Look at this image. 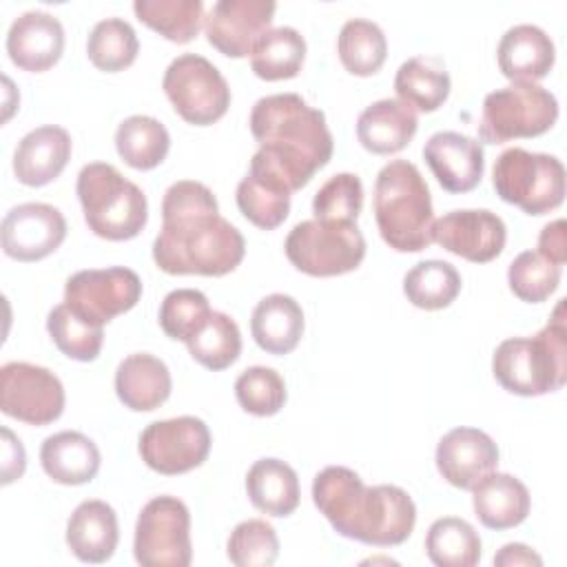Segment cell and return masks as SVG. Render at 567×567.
Wrapping results in <instances>:
<instances>
[{
    "mask_svg": "<svg viewBox=\"0 0 567 567\" xmlns=\"http://www.w3.org/2000/svg\"><path fill=\"white\" fill-rule=\"evenodd\" d=\"M246 252L241 233L219 215L208 186L193 179L171 184L162 199V230L153 259L168 275L221 277L233 272Z\"/></svg>",
    "mask_w": 567,
    "mask_h": 567,
    "instance_id": "cell-1",
    "label": "cell"
},
{
    "mask_svg": "<svg viewBox=\"0 0 567 567\" xmlns=\"http://www.w3.org/2000/svg\"><path fill=\"white\" fill-rule=\"evenodd\" d=\"M250 133L259 151L250 173L284 184L290 193L303 188L332 157V135L326 115L297 93L259 97L250 111Z\"/></svg>",
    "mask_w": 567,
    "mask_h": 567,
    "instance_id": "cell-2",
    "label": "cell"
},
{
    "mask_svg": "<svg viewBox=\"0 0 567 567\" xmlns=\"http://www.w3.org/2000/svg\"><path fill=\"white\" fill-rule=\"evenodd\" d=\"M312 501L337 534L363 545H401L416 523V505L405 489L368 487L357 472L343 465H328L315 476Z\"/></svg>",
    "mask_w": 567,
    "mask_h": 567,
    "instance_id": "cell-3",
    "label": "cell"
},
{
    "mask_svg": "<svg viewBox=\"0 0 567 567\" xmlns=\"http://www.w3.org/2000/svg\"><path fill=\"white\" fill-rule=\"evenodd\" d=\"M567 315L565 299L534 337H512L498 343L492 357L494 379L512 394L540 396L567 381Z\"/></svg>",
    "mask_w": 567,
    "mask_h": 567,
    "instance_id": "cell-4",
    "label": "cell"
},
{
    "mask_svg": "<svg viewBox=\"0 0 567 567\" xmlns=\"http://www.w3.org/2000/svg\"><path fill=\"white\" fill-rule=\"evenodd\" d=\"M374 219L383 241L399 252H421L432 244V197L412 162L392 159L379 171Z\"/></svg>",
    "mask_w": 567,
    "mask_h": 567,
    "instance_id": "cell-5",
    "label": "cell"
},
{
    "mask_svg": "<svg viewBox=\"0 0 567 567\" xmlns=\"http://www.w3.org/2000/svg\"><path fill=\"white\" fill-rule=\"evenodd\" d=\"M78 199L89 230L109 241H126L142 233L148 202L137 184L106 162H91L78 175Z\"/></svg>",
    "mask_w": 567,
    "mask_h": 567,
    "instance_id": "cell-6",
    "label": "cell"
},
{
    "mask_svg": "<svg viewBox=\"0 0 567 567\" xmlns=\"http://www.w3.org/2000/svg\"><path fill=\"white\" fill-rule=\"evenodd\" d=\"M492 184L503 202L527 215H545L565 199V166L556 155L514 146L496 157Z\"/></svg>",
    "mask_w": 567,
    "mask_h": 567,
    "instance_id": "cell-7",
    "label": "cell"
},
{
    "mask_svg": "<svg viewBox=\"0 0 567 567\" xmlns=\"http://www.w3.org/2000/svg\"><path fill=\"white\" fill-rule=\"evenodd\" d=\"M558 120V102L536 82H512L485 95L478 120V137L485 144H503L518 137L547 133Z\"/></svg>",
    "mask_w": 567,
    "mask_h": 567,
    "instance_id": "cell-8",
    "label": "cell"
},
{
    "mask_svg": "<svg viewBox=\"0 0 567 567\" xmlns=\"http://www.w3.org/2000/svg\"><path fill=\"white\" fill-rule=\"evenodd\" d=\"M284 248L288 261L310 277L352 272L365 257V239L359 226L348 221H299Z\"/></svg>",
    "mask_w": 567,
    "mask_h": 567,
    "instance_id": "cell-9",
    "label": "cell"
},
{
    "mask_svg": "<svg viewBox=\"0 0 567 567\" xmlns=\"http://www.w3.org/2000/svg\"><path fill=\"white\" fill-rule=\"evenodd\" d=\"M162 89L175 113L195 126H208L226 115L230 86L219 69L197 53L177 55L162 80Z\"/></svg>",
    "mask_w": 567,
    "mask_h": 567,
    "instance_id": "cell-10",
    "label": "cell"
},
{
    "mask_svg": "<svg viewBox=\"0 0 567 567\" xmlns=\"http://www.w3.org/2000/svg\"><path fill=\"white\" fill-rule=\"evenodd\" d=\"M133 554L144 567L190 565V512L184 501L162 494L142 507L135 523Z\"/></svg>",
    "mask_w": 567,
    "mask_h": 567,
    "instance_id": "cell-11",
    "label": "cell"
},
{
    "mask_svg": "<svg viewBox=\"0 0 567 567\" xmlns=\"http://www.w3.org/2000/svg\"><path fill=\"white\" fill-rule=\"evenodd\" d=\"M142 297V281L124 266L78 270L66 279L64 303L89 323L104 326L128 312Z\"/></svg>",
    "mask_w": 567,
    "mask_h": 567,
    "instance_id": "cell-12",
    "label": "cell"
},
{
    "mask_svg": "<svg viewBox=\"0 0 567 567\" xmlns=\"http://www.w3.org/2000/svg\"><path fill=\"white\" fill-rule=\"evenodd\" d=\"M0 410L29 425H49L64 412V388L42 365L9 361L0 368Z\"/></svg>",
    "mask_w": 567,
    "mask_h": 567,
    "instance_id": "cell-13",
    "label": "cell"
},
{
    "mask_svg": "<svg viewBox=\"0 0 567 567\" xmlns=\"http://www.w3.org/2000/svg\"><path fill=\"white\" fill-rule=\"evenodd\" d=\"M210 430L202 419L177 416L146 425L137 450L151 470L175 476L199 467L210 452Z\"/></svg>",
    "mask_w": 567,
    "mask_h": 567,
    "instance_id": "cell-14",
    "label": "cell"
},
{
    "mask_svg": "<svg viewBox=\"0 0 567 567\" xmlns=\"http://www.w3.org/2000/svg\"><path fill=\"white\" fill-rule=\"evenodd\" d=\"M66 237L64 215L42 202L13 206L0 226V241L7 257L18 261H40L55 252Z\"/></svg>",
    "mask_w": 567,
    "mask_h": 567,
    "instance_id": "cell-15",
    "label": "cell"
},
{
    "mask_svg": "<svg viewBox=\"0 0 567 567\" xmlns=\"http://www.w3.org/2000/svg\"><path fill=\"white\" fill-rule=\"evenodd\" d=\"M505 239L507 228L503 219L485 208L452 210L434 219L432 226V241L472 264L496 259L505 248Z\"/></svg>",
    "mask_w": 567,
    "mask_h": 567,
    "instance_id": "cell-16",
    "label": "cell"
},
{
    "mask_svg": "<svg viewBox=\"0 0 567 567\" xmlns=\"http://www.w3.org/2000/svg\"><path fill=\"white\" fill-rule=\"evenodd\" d=\"M275 9L272 0H219L204 20L206 40L228 58H246L270 29Z\"/></svg>",
    "mask_w": 567,
    "mask_h": 567,
    "instance_id": "cell-17",
    "label": "cell"
},
{
    "mask_svg": "<svg viewBox=\"0 0 567 567\" xmlns=\"http://www.w3.org/2000/svg\"><path fill=\"white\" fill-rule=\"evenodd\" d=\"M498 465V447L478 427H454L436 445L439 474L458 489H472Z\"/></svg>",
    "mask_w": 567,
    "mask_h": 567,
    "instance_id": "cell-18",
    "label": "cell"
},
{
    "mask_svg": "<svg viewBox=\"0 0 567 567\" xmlns=\"http://www.w3.org/2000/svg\"><path fill=\"white\" fill-rule=\"evenodd\" d=\"M423 159L447 193H467L485 171L481 142L456 131H439L423 146Z\"/></svg>",
    "mask_w": 567,
    "mask_h": 567,
    "instance_id": "cell-19",
    "label": "cell"
},
{
    "mask_svg": "<svg viewBox=\"0 0 567 567\" xmlns=\"http://www.w3.org/2000/svg\"><path fill=\"white\" fill-rule=\"evenodd\" d=\"M64 51V27L47 11L20 13L7 33V53L11 62L31 73L51 69Z\"/></svg>",
    "mask_w": 567,
    "mask_h": 567,
    "instance_id": "cell-20",
    "label": "cell"
},
{
    "mask_svg": "<svg viewBox=\"0 0 567 567\" xmlns=\"http://www.w3.org/2000/svg\"><path fill=\"white\" fill-rule=\"evenodd\" d=\"M71 135L55 124L29 131L16 146L13 173L24 186H47L71 159Z\"/></svg>",
    "mask_w": 567,
    "mask_h": 567,
    "instance_id": "cell-21",
    "label": "cell"
},
{
    "mask_svg": "<svg viewBox=\"0 0 567 567\" xmlns=\"http://www.w3.org/2000/svg\"><path fill=\"white\" fill-rule=\"evenodd\" d=\"M501 73L512 82L543 80L556 60L551 38L536 24L509 27L496 49Z\"/></svg>",
    "mask_w": 567,
    "mask_h": 567,
    "instance_id": "cell-22",
    "label": "cell"
},
{
    "mask_svg": "<svg viewBox=\"0 0 567 567\" xmlns=\"http://www.w3.org/2000/svg\"><path fill=\"white\" fill-rule=\"evenodd\" d=\"M120 527L115 509L100 501H82L66 523V545L82 563H106L117 547Z\"/></svg>",
    "mask_w": 567,
    "mask_h": 567,
    "instance_id": "cell-23",
    "label": "cell"
},
{
    "mask_svg": "<svg viewBox=\"0 0 567 567\" xmlns=\"http://www.w3.org/2000/svg\"><path fill=\"white\" fill-rule=\"evenodd\" d=\"M419 128L416 111L399 97L377 100L365 106L357 120V137L361 146L374 155L403 151Z\"/></svg>",
    "mask_w": 567,
    "mask_h": 567,
    "instance_id": "cell-24",
    "label": "cell"
},
{
    "mask_svg": "<svg viewBox=\"0 0 567 567\" xmlns=\"http://www.w3.org/2000/svg\"><path fill=\"white\" fill-rule=\"evenodd\" d=\"M474 514L487 529H509L520 525L532 507L525 483L512 474L489 472L472 487Z\"/></svg>",
    "mask_w": 567,
    "mask_h": 567,
    "instance_id": "cell-25",
    "label": "cell"
},
{
    "mask_svg": "<svg viewBox=\"0 0 567 567\" xmlns=\"http://www.w3.org/2000/svg\"><path fill=\"white\" fill-rule=\"evenodd\" d=\"M173 390L166 363L148 352H135L120 361L115 370L117 399L133 412L157 410Z\"/></svg>",
    "mask_w": 567,
    "mask_h": 567,
    "instance_id": "cell-26",
    "label": "cell"
},
{
    "mask_svg": "<svg viewBox=\"0 0 567 567\" xmlns=\"http://www.w3.org/2000/svg\"><path fill=\"white\" fill-rule=\"evenodd\" d=\"M40 463L49 478L60 485H84L100 470L97 445L75 430H64L44 439Z\"/></svg>",
    "mask_w": 567,
    "mask_h": 567,
    "instance_id": "cell-27",
    "label": "cell"
},
{
    "mask_svg": "<svg viewBox=\"0 0 567 567\" xmlns=\"http://www.w3.org/2000/svg\"><path fill=\"white\" fill-rule=\"evenodd\" d=\"M250 332L255 343L268 354L292 352L303 334V310L284 292L264 297L250 317Z\"/></svg>",
    "mask_w": 567,
    "mask_h": 567,
    "instance_id": "cell-28",
    "label": "cell"
},
{
    "mask_svg": "<svg viewBox=\"0 0 567 567\" xmlns=\"http://www.w3.org/2000/svg\"><path fill=\"white\" fill-rule=\"evenodd\" d=\"M246 494L250 503L268 516H290L299 505L297 472L281 458H259L246 474Z\"/></svg>",
    "mask_w": 567,
    "mask_h": 567,
    "instance_id": "cell-29",
    "label": "cell"
},
{
    "mask_svg": "<svg viewBox=\"0 0 567 567\" xmlns=\"http://www.w3.org/2000/svg\"><path fill=\"white\" fill-rule=\"evenodd\" d=\"M450 73L436 55H414L405 60L394 75V91L401 102L414 111L432 113L450 95Z\"/></svg>",
    "mask_w": 567,
    "mask_h": 567,
    "instance_id": "cell-30",
    "label": "cell"
},
{
    "mask_svg": "<svg viewBox=\"0 0 567 567\" xmlns=\"http://www.w3.org/2000/svg\"><path fill=\"white\" fill-rule=\"evenodd\" d=\"M306 60V40L292 27L268 29L250 53V66L266 82L288 80L301 71Z\"/></svg>",
    "mask_w": 567,
    "mask_h": 567,
    "instance_id": "cell-31",
    "label": "cell"
},
{
    "mask_svg": "<svg viewBox=\"0 0 567 567\" xmlns=\"http://www.w3.org/2000/svg\"><path fill=\"white\" fill-rule=\"evenodd\" d=\"M117 155L137 171L159 166L171 148L166 126L151 115H131L115 131Z\"/></svg>",
    "mask_w": 567,
    "mask_h": 567,
    "instance_id": "cell-32",
    "label": "cell"
},
{
    "mask_svg": "<svg viewBox=\"0 0 567 567\" xmlns=\"http://www.w3.org/2000/svg\"><path fill=\"white\" fill-rule=\"evenodd\" d=\"M425 554L436 567H474L481 560V536L463 518H436L425 534Z\"/></svg>",
    "mask_w": 567,
    "mask_h": 567,
    "instance_id": "cell-33",
    "label": "cell"
},
{
    "mask_svg": "<svg viewBox=\"0 0 567 567\" xmlns=\"http://www.w3.org/2000/svg\"><path fill=\"white\" fill-rule=\"evenodd\" d=\"M341 64L352 75H374L388 58V40L381 27L365 18L348 20L337 38Z\"/></svg>",
    "mask_w": 567,
    "mask_h": 567,
    "instance_id": "cell-34",
    "label": "cell"
},
{
    "mask_svg": "<svg viewBox=\"0 0 567 567\" xmlns=\"http://www.w3.org/2000/svg\"><path fill=\"white\" fill-rule=\"evenodd\" d=\"M133 11L140 22L177 44L190 42L206 20L202 0H135Z\"/></svg>",
    "mask_w": 567,
    "mask_h": 567,
    "instance_id": "cell-35",
    "label": "cell"
},
{
    "mask_svg": "<svg viewBox=\"0 0 567 567\" xmlns=\"http://www.w3.org/2000/svg\"><path fill=\"white\" fill-rule=\"evenodd\" d=\"M290 190L259 173H250L237 186V206L241 215L261 230H272L290 213Z\"/></svg>",
    "mask_w": 567,
    "mask_h": 567,
    "instance_id": "cell-36",
    "label": "cell"
},
{
    "mask_svg": "<svg viewBox=\"0 0 567 567\" xmlns=\"http://www.w3.org/2000/svg\"><path fill=\"white\" fill-rule=\"evenodd\" d=\"M403 292L421 310H441L458 297L461 275L450 261L425 259L408 270Z\"/></svg>",
    "mask_w": 567,
    "mask_h": 567,
    "instance_id": "cell-37",
    "label": "cell"
},
{
    "mask_svg": "<svg viewBox=\"0 0 567 567\" xmlns=\"http://www.w3.org/2000/svg\"><path fill=\"white\" fill-rule=\"evenodd\" d=\"M190 357L204 368L219 372L233 365L241 352V332L235 319L213 310L206 323L186 341Z\"/></svg>",
    "mask_w": 567,
    "mask_h": 567,
    "instance_id": "cell-38",
    "label": "cell"
},
{
    "mask_svg": "<svg viewBox=\"0 0 567 567\" xmlns=\"http://www.w3.org/2000/svg\"><path fill=\"white\" fill-rule=\"evenodd\" d=\"M140 42L135 29L122 18H104L95 22L86 40V55L95 69L117 73L137 58Z\"/></svg>",
    "mask_w": 567,
    "mask_h": 567,
    "instance_id": "cell-39",
    "label": "cell"
},
{
    "mask_svg": "<svg viewBox=\"0 0 567 567\" xmlns=\"http://www.w3.org/2000/svg\"><path fill=\"white\" fill-rule=\"evenodd\" d=\"M47 330L58 350L69 359L95 361L102 350V326L89 323L86 319L75 315L66 303H60L49 312Z\"/></svg>",
    "mask_w": 567,
    "mask_h": 567,
    "instance_id": "cell-40",
    "label": "cell"
},
{
    "mask_svg": "<svg viewBox=\"0 0 567 567\" xmlns=\"http://www.w3.org/2000/svg\"><path fill=\"white\" fill-rule=\"evenodd\" d=\"M507 284L520 301L540 303L556 292L560 284V266L536 250H523L507 268Z\"/></svg>",
    "mask_w": 567,
    "mask_h": 567,
    "instance_id": "cell-41",
    "label": "cell"
},
{
    "mask_svg": "<svg viewBox=\"0 0 567 567\" xmlns=\"http://www.w3.org/2000/svg\"><path fill=\"white\" fill-rule=\"evenodd\" d=\"M226 554L237 567H270L279 556L277 532L261 518H248L230 532Z\"/></svg>",
    "mask_w": 567,
    "mask_h": 567,
    "instance_id": "cell-42",
    "label": "cell"
},
{
    "mask_svg": "<svg viewBox=\"0 0 567 567\" xmlns=\"http://www.w3.org/2000/svg\"><path fill=\"white\" fill-rule=\"evenodd\" d=\"M235 396L241 410L255 416H272L286 403V383L281 374L266 365L246 368L235 381Z\"/></svg>",
    "mask_w": 567,
    "mask_h": 567,
    "instance_id": "cell-43",
    "label": "cell"
},
{
    "mask_svg": "<svg viewBox=\"0 0 567 567\" xmlns=\"http://www.w3.org/2000/svg\"><path fill=\"white\" fill-rule=\"evenodd\" d=\"M210 303L204 292L195 288L171 290L159 306V326L166 337L188 341L210 317Z\"/></svg>",
    "mask_w": 567,
    "mask_h": 567,
    "instance_id": "cell-44",
    "label": "cell"
},
{
    "mask_svg": "<svg viewBox=\"0 0 567 567\" xmlns=\"http://www.w3.org/2000/svg\"><path fill=\"white\" fill-rule=\"evenodd\" d=\"M363 208V184L354 173L332 175L312 199V213L319 221L357 224Z\"/></svg>",
    "mask_w": 567,
    "mask_h": 567,
    "instance_id": "cell-45",
    "label": "cell"
},
{
    "mask_svg": "<svg viewBox=\"0 0 567 567\" xmlns=\"http://www.w3.org/2000/svg\"><path fill=\"white\" fill-rule=\"evenodd\" d=\"M567 224L565 219H554L547 226H543L538 235V255L549 259L556 266H563L567 261V239H565Z\"/></svg>",
    "mask_w": 567,
    "mask_h": 567,
    "instance_id": "cell-46",
    "label": "cell"
},
{
    "mask_svg": "<svg viewBox=\"0 0 567 567\" xmlns=\"http://www.w3.org/2000/svg\"><path fill=\"white\" fill-rule=\"evenodd\" d=\"M27 465L24 447L9 427H2V485L13 483L22 476Z\"/></svg>",
    "mask_w": 567,
    "mask_h": 567,
    "instance_id": "cell-47",
    "label": "cell"
},
{
    "mask_svg": "<svg viewBox=\"0 0 567 567\" xmlns=\"http://www.w3.org/2000/svg\"><path fill=\"white\" fill-rule=\"evenodd\" d=\"M494 565L498 567H540L543 558L527 545L523 543H507L503 545L496 556H494Z\"/></svg>",
    "mask_w": 567,
    "mask_h": 567,
    "instance_id": "cell-48",
    "label": "cell"
}]
</instances>
